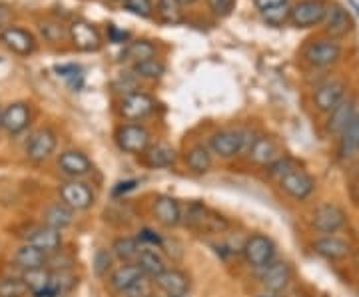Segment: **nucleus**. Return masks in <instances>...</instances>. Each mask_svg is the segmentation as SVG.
I'll return each instance as SVG.
<instances>
[{
    "mask_svg": "<svg viewBox=\"0 0 359 297\" xmlns=\"http://www.w3.org/2000/svg\"><path fill=\"white\" fill-rule=\"evenodd\" d=\"M349 195H351V200L359 204V174L351 180V186H349Z\"/></svg>",
    "mask_w": 359,
    "mask_h": 297,
    "instance_id": "8fccbe9b",
    "label": "nucleus"
},
{
    "mask_svg": "<svg viewBox=\"0 0 359 297\" xmlns=\"http://www.w3.org/2000/svg\"><path fill=\"white\" fill-rule=\"evenodd\" d=\"M126 39H128V34H126L124 30L116 28L114 25L108 26V40H110V42H114V44H124Z\"/></svg>",
    "mask_w": 359,
    "mask_h": 297,
    "instance_id": "49530a36",
    "label": "nucleus"
},
{
    "mask_svg": "<svg viewBox=\"0 0 359 297\" xmlns=\"http://www.w3.org/2000/svg\"><path fill=\"white\" fill-rule=\"evenodd\" d=\"M152 209H154L156 220L164 228H176L180 221L184 220L178 200H174L172 195H156Z\"/></svg>",
    "mask_w": 359,
    "mask_h": 297,
    "instance_id": "aec40b11",
    "label": "nucleus"
},
{
    "mask_svg": "<svg viewBox=\"0 0 359 297\" xmlns=\"http://www.w3.org/2000/svg\"><path fill=\"white\" fill-rule=\"evenodd\" d=\"M353 8H355V13H358V16H359V6H358V4H353Z\"/></svg>",
    "mask_w": 359,
    "mask_h": 297,
    "instance_id": "864d4df0",
    "label": "nucleus"
},
{
    "mask_svg": "<svg viewBox=\"0 0 359 297\" xmlns=\"http://www.w3.org/2000/svg\"><path fill=\"white\" fill-rule=\"evenodd\" d=\"M290 13H292V6H290V2H285V4H280V6L262 11V16H264V20L268 25L282 26L285 20H290Z\"/></svg>",
    "mask_w": 359,
    "mask_h": 297,
    "instance_id": "e433bc0d",
    "label": "nucleus"
},
{
    "mask_svg": "<svg viewBox=\"0 0 359 297\" xmlns=\"http://www.w3.org/2000/svg\"><path fill=\"white\" fill-rule=\"evenodd\" d=\"M294 168H297V166H295V162L292 158H287V156H283L282 158V156H280L278 160H273L268 166V174L271 178L280 180V178H283L287 172H292Z\"/></svg>",
    "mask_w": 359,
    "mask_h": 297,
    "instance_id": "58836bf2",
    "label": "nucleus"
},
{
    "mask_svg": "<svg viewBox=\"0 0 359 297\" xmlns=\"http://www.w3.org/2000/svg\"><path fill=\"white\" fill-rule=\"evenodd\" d=\"M44 226H48L52 230H58L62 232L66 228L72 226L74 221V209H70L68 206H65L62 202L60 204H52L44 209Z\"/></svg>",
    "mask_w": 359,
    "mask_h": 297,
    "instance_id": "cd10ccee",
    "label": "nucleus"
},
{
    "mask_svg": "<svg viewBox=\"0 0 359 297\" xmlns=\"http://www.w3.org/2000/svg\"><path fill=\"white\" fill-rule=\"evenodd\" d=\"M118 2H124V0H118Z\"/></svg>",
    "mask_w": 359,
    "mask_h": 297,
    "instance_id": "13d9d810",
    "label": "nucleus"
},
{
    "mask_svg": "<svg viewBox=\"0 0 359 297\" xmlns=\"http://www.w3.org/2000/svg\"><path fill=\"white\" fill-rule=\"evenodd\" d=\"M156 44H152L150 40H132L128 42V46L122 50V58L124 60H132V62H142L148 58H156Z\"/></svg>",
    "mask_w": 359,
    "mask_h": 297,
    "instance_id": "7c9ffc66",
    "label": "nucleus"
},
{
    "mask_svg": "<svg viewBox=\"0 0 359 297\" xmlns=\"http://www.w3.org/2000/svg\"><path fill=\"white\" fill-rule=\"evenodd\" d=\"M136 265L140 268L142 273L146 277H158L160 273H164L168 270L166 259L158 251V247L142 246L138 256H136Z\"/></svg>",
    "mask_w": 359,
    "mask_h": 297,
    "instance_id": "393cba45",
    "label": "nucleus"
},
{
    "mask_svg": "<svg viewBox=\"0 0 359 297\" xmlns=\"http://www.w3.org/2000/svg\"><path fill=\"white\" fill-rule=\"evenodd\" d=\"M341 44L334 39L321 36L309 42L304 48V60L308 62L311 68H330V66L337 64L341 60Z\"/></svg>",
    "mask_w": 359,
    "mask_h": 297,
    "instance_id": "f03ea898",
    "label": "nucleus"
},
{
    "mask_svg": "<svg viewBox=\"0 0 359 297\" xmlns=\"http://www.w3.org/2000/svg\"><path fill=\"white\" fill-rule=\"evenodd\" d=\"M68 36L72 40L74 48L80 52H98L102 48V36L98 28L90 25L84 18H74L68 26Z\"/></svg>",
    "mask_w": 359,
    "mask_h": 297,
    "instance_id": "39448f33",
    "label": "nucleus"
},
{
    "mask_svg": "<svg viewBox=\"0 0 359 297\" xmlns=\"http://www.w3.org/2000/svg\"><path fill=\"white\" fill-rule=\"evenodd\" d=\"M158 16L168 25L182 22V11L176 0H158Z\"/></svg>",
    "mask_w": 359,
    "mask_h": 297,
    "instance_id": "f704fd0d",
    "label": "nucleus"
},
{
    "mask_svg": "<svg viewBox=\"0 0 359 297\" xmlns=\"http://www.w3.org/2000/svg\"><path fill=\"white\" fill-rule=\"evenodd\" d=\"M180 6H188V4H194V2H198V0H176Z\"/></svg>",
    "mask_w": 359,
    "mask_h": 297,
    "instance_id": "603ef678",
    "label": "nucleus"
},
{
    "mask_svg": "<svg viewBox=\"0 0 359 297\" xmlns=\"http://www.w3.org/2000/svg\"><path fill=\"white\" fill-rule=\"evenodd\" d=\"M54 72L58 74V76L68 78V80H76V78H82L80 74V66L76 64H60V66H54Z\"/></svg>",
    "mask_w": 359,
    "mask_h": 297,
    "instance_id": "c03bdc74",
    "label": "nucleus"
},
{
    "mask_svg": "<svg viewBox=\"0 0 359 297\" xmlns=\"http://www.w3.org/2000/svg\"><path fill=\"white\" fill-rule=\"evenodd\" d=\"M39 28L40 34L44 36V40H48V42H58V40H62L68 34L65 25H60L56 20H40Z\"/></svg>",
    "mask_w": 359,
    "mask_h": 297,
    "instance_id": "4c0bfd02",
    "label": "nucleus"
},
{
    "mask_svg": "<svg viewBox=\"0 0 359 297\" xmlns=\"http://www.w3.org/2000/svg\"><path fill=\"white\" fill-rule=\"evenodd\" d=\"M248 156H250V160H252L254 164H257V166H266V168H268L273 160L280 158V154H278V144L273 142L271 138H268V136H257L256 142L250 148Z\"/></svg>",
    "mask_w": 359,
    "mask_h": 297,
    "instance_id": "a878e982",
    "label": "nucleus"
},
{
    "mask_svg": "<svg viewBox=\"0 0 359 297\" xmlns=\"http://www.w3.org/2000/svg\"><path fill=\"white\" fill-rule=\"evenodd\" d=\"M313 251L323 259L339 261V259H346L351 254V246L337 235H321L313 242Z\"/></svg>",
    "mask_w": 359,
    "mask_h": 297,
    "instance_id": "412c9836",
    "label": "nucleus"
},
{
    "mask_svg": "<svg viewBox=\"0 0 359 297\" xmlns=\"http://www.w3.org/2000/svg\"><path fill=\"white\" fill-rule=\"evenodd\" d=\"M124 8L128 13L136 14L140 18H150L154 14V6H152V0H124L122 2Z\"/></svg>",
    "mask_w": 359,
    "mask_h": 297,
    "instance_id": "ea45409f",
    "label": "nucleus"
},
{
    "mask_svg": "<svg viewBox=\"0 0 359 297\" xmlns=\"http://www.w3.org/2000/svg\"><path fill=\"white\" fill-rule=\"evenodd\" d=\"M138 242H140V246L142 244H146L148 247H156V246H162V240H160V235L156 232H152V230H142L140 235L136 237Z\"/></svg>",
    "mask_w": 359,
    "mask_h": 297,
    "instance_id": "a18cd8bd",
    "label": "nucleus"
},
{
    "mask_svg": "<svg viewBox=\"0 0 359 297\" xmlns=\"http://www.w3.org/2000/svg\"><path fill=\"white\" fill-rule=\"evenodd\" d=\"M154 282L156 287L160 291H164L168 297H186V293L190 291V277L176 268H168L166 272L160 273Z\"/></svg>",
    "mask_w": 359,
    "mask_h": 297,
    "instance_id": "f3484780",
    "label": "nucleus"
},
{
    "mask_svg": "<svg viewBox=\"0 0 359 297\" xmlns=\"http://www.w3.org/2000/svg\"><path fill=\"white\" fill-rule=\"evenodd\" d=\"M186 164L196 174H205V172H210V168H212V154H210V150L205 146L196 144L194 148L188 150V154H186Z\"/></svg>",
    "mask_w": 359,
    "mask_h": 297,
    "instance_id": "2f4dec72",
    "label": "nucleus"
},
{
    "mask_svg": "<svg viewBox=\"0 0 359 297\" xmlns=\"http://www.w3.org/2000/svg\"><path fill=\"white\" fill-rule=\"evenodd\" d=\"M278 181H280V188H282L283 192L290 198L297 200V202L308 200L309 195L316 192V180L309 176L306 170L294 168Z\"/></svg>",
    "mask_w": 359,
    "mask_h": 297,
    "instance_id": "9d476101",
    "label": "nucleus"
},
{
    "mask_svg": "<svg viewBox=\"0 0 359 297\" xmlns=\"http://www.w3.org/2000/svg\"><path fill=\"white\" fill-rule=\"evenodd\" d=\"M28 293L22 277H2L0 279V297H25Z\"/></svg>",
    "mask_w": 359,
    "mask_h": 297,
    "instance_id": "c9c22d12",
    "label": "nucleus"
},
{
    "mask_svg": "<svg viewBox=\"0 0 359 297\" xmlns=\"http://www.w3.org/2000/svg\"><path fill=\"white\" fill-rule=\"evenodd\" d=\"M124 297H152V282L148 279V277H142L140 282H136V284L128 287L124 293Z\"/></svg>",
    "mask_w": 359,
    "mask_h": 297,
    "instance_id": "79ce46f5",
    "label": "nucleus"
},
{
    "mask_svg": "<svg viewBox=\"0 0 359 297\" xmlns=\"http://www.w3.org/2000/svg\"><path fill=\"white\" fill-rule=\"evenodd\" d=\"M58 192H60L62 204L70 207V209H74V212L88 209V207L94 206V200H96L88 184L86 181H80L78 178L65 181Z\"/></svg>",
    "mask_w": 359,
    "mask_h": 297,
    "instance_id": "6e6552de",
    "label": "nucleus"
},
{
    "mask_svg": "<svg viewBox=\"0 0 359 297\" xmlns=\"http://www.w3.org/2000/svg\"><path fill=\"white\" fill-rule=\"evenodd\" d=\"M355 265H359V251H358V256H355Z\"/></svg>",
    "mask_w": 359,
    "mask_h": 297,
    "instance_id": "5fc2aeb1",
    "label": "nucleus"
},
{
    "mask_svg": "<svg viewBox=\"0 0 359 297\" xmlns=\"http://www.w3.org/2000/svg\"><path fill=\"white\" fill-rule=\"evenodd\" d=\"M30 124V108L25 102L11 104L4 112H2V128L6 130L11 136H16L20 132H25Z\"/></svg>",
    "mask_w": 359,
    "mask_h": 297,
    "instance_id": "4be33fe9",
    "label": "nucleus"
},
{
    "mask_svg": "<svg viewBox=\"0 0 359 297\" xmlns=\"http://www.w3.org/2000/svg\"><path fill=\"white\" fill-rule=\"evenodd\" d=\"M54 150H56V134L50 128L36 130L30 136L28 144H26V156H28V160H32L36 164L48 160L54 154Z\"/></svg>",
    "mask_w": 359,
    "mask_h": 297,
    "instance_id": "dca6fc26",
    "label": "nucleus"
},
{
    "mask_svg": "<svg viewBox=\"0 0 359 297\" xmlns=\"http://www.w3.org/2000/svg\"><path fill=\"white\" fill-rule=\"evenodd\" d=\"M330 116H327V124H325V128L330 134H335V136H339L344 130L347 128V124L355 118L358 114V102H355V98H344L341 102L335 106L332 112H327Z\"/></svg>",
    "mask_w": 359,
    "mask_h": 297,
    "instance_id": "a211bd4d",
    "label": "nucleus"
},
{
    "mask_svg": "<svg viewBox=\"0 0 359 297\" xmlns=\"http://www.w3.org/2000/svg\"><path fill=\"white\" fill-rule=\"evenodd\" d=\"M58 168L65 172L66 176L80 178L92 172V162L86 154H82L80 150H65L58 156Z\"/></svg>",
    "mask_w": 359,
    "mask_h": 297,
    "instance_id": "5701e85b",
    "label": "nucleus"
},
{
    "mask_svg": "<svg viewBox=\"0 0 359 297\" xmlns=\"http://www.w3.org/2000/svg\"><path fill=\"white\" fill-rule=\"evenodd\" d=\"M142 277H146V275L142 273L140 268L136 263H132V261H126V263H122L116 270H112L108 284L116 293H124L128 287H132L136 282H140Z\"/></svg>",
    "mask_w": 359,
    "mask_h": 297,
    "instance_id": "b1692460",
    "label": "nucleus"
},
{
    "mask_svg": "<svg viewBox=\"0 0 359 297\" xmlns=\"http://www.w3.org/2000/svg\"><path fill=\"white\" fill-rule=\"evenodd\" d=\"M138 186V180H126V181H120L118 186L114 188V192L112 194L114 195H122L126 194V192H130V190H134Z\"/></svg>",
    "mask_w": 359,
    "mask_h": 297,
    "instance_id": "de8ad7c7",
    "label": "nucleus"
},
{
    "mask_svg": "<svg viewBox=\"0 0 359 297\" xmlns=\"http://www.w3.org/2000/svg\"><path fill=\"white\" fill-rule=\"evenodd\" d=\"M257 297H276L273 293H268V296H257Z\"/></svg>",
    "mask_w": 359,
    "mask_h": 297,
    "instance_id": "4d7b16f0",
    "label": "nucleus"
},
{
    "mask_svg": "<svg viewBox=\"0 0 359 297\" xmlns=\"http://www.w3.org/2000/svg\"><path fill=\"white\" fill-rule=\"evenodd\" d=\"M8 18H11V11H8V6L0 4V26L6 25V22H8Z\"/></svg>",
    "mask_w": 359,
    "mask_h": 297,
    "instance_id": "3c124183",
    "label": "nucleus"
},
{
    "mask_svg": "<svg viewBox=\"0 0 359 297\" xmlns=\"http://www.w3.org/2000/svg\"><path fill=\"white\" fill-rule=\"evenodd\" d=\"M323 32L327 39L339 40L347 36L351 30H353V18L349 11H346L341 4L337 2H327V11H325V16H323Z\"/></svg>",
    "mask_w": 359,
    "mask_h": 297,
    "instance_id": "0eeeda50",
    "label": "nucleus"
},
{
    "mask_svg": "<svg viewBox=\"0 0 359 297\" xmlns=\"http://www.w3.org/2000/svg\"><path fill=\"white\" fill-rule=\"evenodd\" d=\"M14 263L18 268H22L25 272H28V270H39V268H44L48 263V254H44L42 249L30 246V244H25V246H20L16 249Z\"/></svg>",
    "mask_w": 359,
    "mask_h": 297,
    "instance_id": "bb28decb",
    "label": "nucleus"
},
{
    "mask_svg": "<svg viewBox=\"0 0 359 297\" xmlns=\"http://www.w3.org/2000/svg\"><path fill=\"white\" fill-rule=\"evenodd\" d=\"M210 150L224 160L244 154V130H219L210 138Z\"/></svg>",
    "mask_w": 359,
    "mask_h": 297,
    "instance_id": "1a4fd4ad",
    "label": "nucleus"
},
{
    "mask_svg": "<svg viewBox=\"0 0 359 297\" xmlns=\"http://www.w3.org/2000/svg\"><path fill=\"white\" fill-rule=\"evenodd\" d=\"M134 74L138 78H146V80H158L166 74V66L158 58H148L142 62H134Z\"/></svg>",
    "mask_w": 359,
    "mask_h": 297,
    "instance_id": "72a5a7b5",
    "label": "nucleus"
},
{
    "mask_svg": "<svg viewBox=\"0 0 359 297\" xmlns=\"http://www.w3.org/2000/svg\"><path fill=\"white\" fill-rule=\"evenodd\" d=\"M186 226L198 233H222L228 230L230 223L214 209H210L200 202H192L188 206V214H186Z\"/></svg>",
    "mask_w": 359,
    "mask_h": 297,
    "instance_id": "f257e3e1",
    "label": "nucleus"
},
{
    "mask_svg": "<svg viewBox=\"0 0 359 297\" xmlns=\"http://www.w3.org/2000/svg\"><path fill=\"white\" fill-rule=\"evenodd\" d=\"M110 268H112V256L106 249H98L96 256H94V270H96V275L102 277L104 273H108Z\"/></svg>",
    "mask_w": 359,
    "mask_h": 297,
    "instance_id": "37998d69",
    "label": "nucleus"
},
{
    "mask_svg": "<svg viewBox=\"0 0 359 297\" xmlns=\"http://www.w3.org/2000/svg\"><path fill=\"white\" fill-rule=\"evenodd\" d=\"M114 138L118 148L126 154H144L150 148V132L146 126L136 124V122L122 124L116 130Z\"/></svg>",
    "mask_w": 359,
    "mask_h": 297,
    "instance_id": "20e7f679",
    "label": "nucleus"
},
{
    "mask_svg": "<svg viewBox=\"0 0 359 297\" xmlns=\"http://www.w3.org/2000/svg\"><path fill=\"white\" fill-rule=\"evenodd\" d=\"M359 152V112L347 124V128L339 134V154L353 156Z\"/></svg>",
    "mask_w": 359,
    "mask_h": 297,
    "instance_id": "c756f323",
    "label": "nucleus"
},
{
    "mask_svg": "<svg viewBox=\"0 0 359 297\" xmlns=\"http://www.w3.org/2000/svg\"><path fill=\"white\" fill-rule=\"evenodd\" d=\"M325 11H327L325 0H299L292 6L290 22L295 28H311L323 22Z\"/></svg>",
    "mask_w": 359,
    "mask_h": 297,
    "instance_id": "423d86ee",
    "label": "nucleus"
},
{
    "mask_svg": "<svg viewBox=\"0 0 359 297\" xmlns=\"http://www.w3.org/2000/svg\"><path fill=\"white\" fill-rule=\"evenodd\" d=\"M156 110V102L152 96L144 94V92H128L122 102H120V114L126 120H144L150 116Z\"/></svg>",
    "mask_w": 359,
    "mask_h": 297,
    "instance_id": "4468645a",
    "label": "nucleus"
},
{
    "mask_svg": "<svg viewBox=\"0 0 359 297\" xmlns=\"http://www.w3.org/2000/svg\"><path fill=\"white\" fill-rule=\"evenodd\" d=\"M259 279L269 293H280L292 282V265L282 259H273L259 270Z\"/></svg>",
    "mask_w": 359,
    "mask_h": 297,
    "instance_id": "f8f14e48",
    "label": "nucleus"
},
{
    "mask_svg": "<svg viewBox=\"0 0 359 297\" xmlns=\"http://www.w3.org/2000/svg\"><path fill=\"white\" fill-rule=\"evenodd\" d=\"M287 0H254V4L257 6V11H266V8H273V6H280V4H285Z\"/></svg>",
    "mask_w": 359,
    "mask_h": 297,
    "instance_id": "09e8293b",
    "label": "nucleus"
},
{
    "mask_svg": "<svg viewBox=\"0 0 359 297\" xmlns=\"http://www.w3.org/2000/svg\"><path fill=\"white\" fill-rule=\"evenodd\" d=\"M0 128H2V110H0Z\"/></svg>",
    "mask_w": 359,
    "mask_h": 297,
    "instance_id": "6e6d98bb",
    "label": "nucleus"
},
{
    "mask_svg": "<svg viewBox=\"0 0 359 297\" xmlns=\"http://www.w3.org/2000/svg\"><path fill=\"white\" fill-rule=\"evenodd\" d=\"M242 251H244L245 261L254 270H262L276 259V244L266 233H252L245 240Z\"/></svg>",
    "mask_w": 359,
    "mask_h": 297,
    "instance_id": "7ed1b4c3",
    "label": "nucleus"
},
{
    "mask_svg": "<svg viewBox=\"0 0 359 297\" xmlns=\"http://www.w3.org/2000/svg\"><path fill=\"white\" fill-rule=\"evenodd\" d=\"M0 42L18 56H30L36 50V39L32 32L18 26H4L0 30Z\"/></svg>",
    "mask_w": 359,
    "mask_h": 297,
    "instance_id": "ddd939ff",
    "label": "nucleus"
},
{
    "mask_svg": "<svg viewBox=\"0 0 359 297\" xmlns=\"http://www.w3.org/2000/svg\"><path fill=\"white\" fill-rule=\"evenodd\" d=\"M205 2H208L210 13L214 14V16H218V18L230 16L233 6H236V0H205Z\"/></svg>",
    "mask_w": 359,
    "mask_h": 297,
    "instance_id": "a19ab883",
    "label": "nucleus"
},
{
    "mask_svg": "<svg viewBox=\"0 0 359 297\" xmlns=\"http://www.w3.org/2000/svg\"><path fill=\"white\" fill-rule=\"evenodd\" d=\"M346 98V84L337 78H330L313 92V104L320 112H332Z\"/></svg>",
    "mask_w": 359,
    "mask_h": 297,
    "instance_id": "2eb2a0df",
    "label": "nucleus"
},
{
    "mask_svg": "<svg viewBox=\"0 0 359 297\" xmlns=\"http://www.w3.org/2000/svg\"><path fill=\"white\" fill-rule=\"evenodd\" d=\"M26 244L39 247L44 254H56L62 246V233L58 230H52L48 226H36L26 235Z\"/></svg>",
    "mask_w": 359,
    "mask_h": 297,
    "instance_id": "6ab92c4d",
    "label": "nucleus"
},
{
    "mask_svg": "<svg viewBox=\"0 0 359 297\" xmlns=\"http://www.w3.org/2000/svg\"><path fill=\"white\" fill-rule=\"evenodd\" d=\"M313 228L316 232L323 233V235H334L335 232H339L347 223L346 212L335 204H321L316 214H313Z\"/></svg>",
    "mask_w": 359,
    "mask_h": 297,
    "instance_id": "9b49d317",
    "label": "nucleus"
},
{
    "mask_svg": "<svg viewBox=\"0 0 359 297\" xmlns=\"http://www.w3.org/2000/svg\"><path fill=\"white\" fill-rule=\"evenodd\" d=\"M152 297H154V296H152Z\"/></svg>",
    "mask_w": 359,
    "mask_h": 297,
    "instance_id": "bf43d9fd",
    "label": "nucleus"
},
{
    "mask_svg": "<svg viewBox=\"0 0 359 297\" xmlns=\"http://www.w3.org/2000/svg\"><path fill=\"white\" fill-rule=\"evenodd\" d=\"M140 242L136 237H128V235H122V237H116L114 244H112V254L116 258L120 259L122 263L136 259L138 251H140Z\"/></svg>",
    "mask_w": 359,
    "mask_h": 297,
    "instance_id": "473e14b6",
    "label": "nucleus"
},
{
    "mask_svg": "<svg viewBox=\"0 0 359 297\" xmlns=\"http://www.w3.org/2000/svg\"><path fill=\"white\" fill-rule=\"evenodd\" d=\"M144 156H146V158H144V160H146V166H150V168H170V166H174V162H176V152H174V148L164 142L150 146V148L144 152Z\"/></svg>",
    "mask_w": 359,
    "mask_h": 297,
    "instance_id": "c85d7f7f",
    "label": "nucleus"
}]
</instances>
